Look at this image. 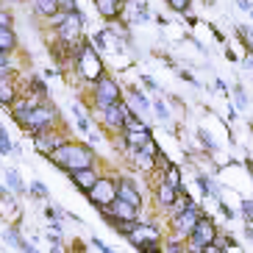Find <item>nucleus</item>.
I'll list each match as a JSON object with an SVG mask.
<instances>
[{"instance_id": "obj_1", "label": "nucleus", "mask_w": 253, "mask_h": 253, "mask_svg": "<svg viewBox=\"0 0 253 253\" xmlns=\"http://www.w3.org/2000/svg\"><path fill=\"white\" fill-rule=\"evenodd\" d=\"M47 159H50L56 167H61L64 172L81 170V167H95V150H92L89 145H81V142H64V145L56 148Z\"/></svg>"}, {"instance_id": "obj_2", "label": "nucleus", "mask_w": 253, "mask_h": 253, "mask_svg": "<svg viewBox=\"0 0 253 253\" xmlns=\"http://www.w3.org/2000/svg\"><path fill=\"white\" fill-rule=\"evenodd\" d=\"M56 109H53V103H37L31 106L28 114H25L23 120V128L25 131H31V136H37L39 131H45V128H50L53 123H56Z\"/></svg>"}, {"instance_id": "obj_3", "label": "nucleus", "mask_w": 253, "mask_h": 253, "mask_svg": "<svg viewBox=\"0 0 253 253\" xmlns=\"http://www.w3.org/2000/svg\"><path fill=\"white\" fill-rule=\"evenodd\" d=\"M75 64H78V73L92 84L103 75V61H100V56L95 53V45H89V42H84L81 50L75 53Z\"/></svg>"}, {"instance_id": "obj_4", "label": "nucleus", "mask_w": 253, "mask_h": 253, "mask_svg": "<svg viewBox=\"0 0 253 253\" xmlns=\"http://www.w3.org/2000/svg\"><path fill=\"white\" fill-rule=\"evenodd\" d=\"M59 39L64 42V45H75V53L81 50V45L86 42V39L81 37V31H84V14L75 8V11H70L67 14V20L59 25Z\"/></svg>"}, {"instance_id": "obj_5", "label": "nucleus", "mask_w": 253, "mask_h": 253, "mask_svg": "<svg viewBox=\"0 0 253 253\" xmlns=\"http://www.w3.org/2000/svg\"><path fill=\"white\" fill-rule=\"evenodd\" d=\"M128 242H131L136 251H145V253L162 251V234H159V228L156 225H150V223H142V220H139V225L134 228V234L128 237Z\"/></svg>"}, {"instance_id": "obj_6", "label": "nucleus", "mask_w": 253, "mask_h": 253, "mask_svg": "<svg viewBox=\"0 0 253 253\" xmlns=\"http://www.w3.org/2000/svg\"><path fill=\"white\" fill-rule=\"evenodd\" d=\"M186 242H189V251H198V253H203L211 242H217V225H214V220L203 214Z\"/></svg>"}, {"instance_id": "obj_7", "label": "nucleus", "mask_w": 253, "mask_h": 253, "mask_svg": "<svg viewBox=\"0 0 253 253\" xmlns=\"http://www.w3.org/2000/svg\"><path fill=\"white\" fill-rule=\"evenodd\" d=\"M203 217V211H201V206L198 203H192L189 209H184L181 214H175V217H170V223H172V234L178 239H189V234L195 231V225H198V220Z\"/></svg>"}, {"instance_id": "obj_8", "label": "nucleus", "mask_w": 253, "mask_h": 253, "mask_svg": "<svg viewBox=\"0 0 253 253\" xmlns=\"http://www.w3.org/2000/svg\"><path fill=\"white\" fill-rule=\"evenodd\" d=\"M117 100H123V89L117 86V81H114V78H109V75L103 73L95 81V103H97V109L112 106V103H117Z\"/></svg>"}, {"instance_id": "obj_9", "label": "nucleus", "mask_w": 253, "mask_h": 253, "mask_svg": "<svg viewBox=\"0 0 253 253\" xmlns=\"http://www.w3.org/2000/svg\"><path fill=\"white\" fill-rule=\"evenodd\" d=\"M86 198H89V203H92L95 209L109 206V203L117 198V181L109 178V175H100V178H97V184L92 186L89 192H86Z\"/></svg>"}, {"instance_id": "obj_10", "label": "nucleus", "mask_w": 253, "mask_h": 253, "mask_svg": "<svg viewBox=\"0 0 253 253\" xmlns=\"http://www.w3.org/2000/svg\"><path fill=\"white\" fill-rule=\"evenodd\" d=\"M131 112H134V109H131L126 100H117V103L103 106V109H100L103 123L112 128V131H123V128H126V120H128V114H131Z\"/></svg>"}, {"instance_id": "obj_11", "label": "nucleus", "mask_w": 253, "mask_h": 253, "mask_svg": "<svg viewBox=\"0 0 253 253\" xmlns=\"http://www.w3.org/2000/svg\"><path fill=\"white\" fill-rule=\"evenodd\" d=\"M100 211V217H120V220H139V206H134V203L123 201V198H114L109 206H100L97 209Z\"/></svg>"}, {"instance_id": "obj_12", "label": "nucleus", "mask_w": 253, "mask_h": 253, "mask_svg": "<svg viewBox=\"0 0 253 253\" xmlns=\"http://www.w3.org/2000/svg\"><path fill=\"white\" fill-rule=\"evenodd\" d=\"M67 175H70V181H73L84 195L89 192L92 186L97 184V178H100V175L95 172V167H81V170H73V172H67Z\"/></svg>"}, {"instance_id": "obj_13", "label": "nucleus", "mask_w": 253, "mask_h": 253, "mask_svg": "<svg viewBox=\"0 0 253 253\" xmlns=\"http://www.w3.org/2000/svg\"><path fill=\"white\" fill-rule=\"evenodd\" d=\"M34 145H37V150L42 153V156H50L56 148H61L64 145V139H61V134H50V131H39L37 136H34Z\"/></svg>"}, {"instance_id": "obj_14", "label": "nucleus", "mask_w": 253, "mask_h": 253, "mask_svg": "<svg viewBox=\"0 0 253 253\" xmlns=\"http://www.w3.org/2000/svg\"><path fill=\"white\" fill-rule=\"evenodd\" d=\"M117 198H123V201H128V203H134V206H139L142 209V192H139V186L134 184V178H123L117 181Z\"/></svg>"}, {"instance_id": "obj_15", "label": "nucleus", "mask_w": 253, "mask_h": 253, "mask_svg": "<svg viewBox=\"0 0 253 253\" xmlns=\"http://www.w3.org/2000/svg\"><path fill=\"white\" fill-rule=\"evenodd\" d=\"M120 134H123V142H126L131 150H139L148 139H153L148 126H145V128H126V131H120Z\"/></svg>"}, {"instance_id": "obj_16", "label": "nucleus", "mask_w": 253, "mask_h": 253, "mask_svg": "<svg viewBox=\"0 0 253 253\" xmlns=\"http://www.w3.org/2000/svg\"><path fill=\"white\" fill-rule=\"evenodd\" d=\"M95 8L100 11L103 20H117L126 8V0H95Z\"/></svg>"}, {"instance_id": "obj_17", "label": "nucleus", "mask_w": 253, "mask_h": 253, "mask_svg": "<svg viewBox=\"0 0 253 253\" xmlns=\"http://www.w3.org/2000/svg\"><path fill=\"white\" fill-rule=\"evenodd\" d=\"M178 192H181L178 186L167 184V181L162 178V184L156 186V203H159L162 209H170L172 203H175V198H178Z\"/></svg>"}, {"instance_id": "obj_18", "label": "nucleus", "mask_w": 253, "mask_h": 253, "mask_svg": "<svg viewBox=\"0 0 253 253\" xmlns=\"http://www.w3.org/2000/svg\"><path fill=\"white\" fill-rule=\"evenodd\" d=\"M17 100V89H14V81L11 75H0V106L11 109V103Z\"/></svg>"}, {"instance_id": "obj_19", "label": "nucleus", "mask_w": 253, "mask_h": 253, "mask_svg": "<svg viewBox=\"0 0 253 253\" xmlns=\"http://www.w3.org/2000/svg\"><path fill=\"white\" fill-rule=\"evenodd\" d=\"M128 106H131L136 114H142V112H150V106H153V103H150V100L142 95L136 86H128Z\"/></svg>"}, {"instance_id": "obj_20", "label": "nucleus", "mask_w": 253, "mask_h": 253, "mask_svg": "<svg viewBox=\"0 0 253 253\" xmlns=\"http://www.w3.org/2000/svg\"><path fill=\"white\" fill-rule=\"evenodd\" d=\"M17 47V34L11 31V25H0V50L11 53Z\"/></svg>"}, {"instance_id": "obj_21", "label": "nucleus", "mask_w": 253, "mask_h": 253, "mask_svg": "<svg viewBox=\"0 0 253 253\" xmlns=\"http://www.w3.org/2000/svg\"><path fill=\"white\" fill-rule=\"evenodd\" d=\"M6 184L11 186V192H17V195L28 192V186L23 184V178H20V172H17L14 167H8V170H6Z\"/></svg>"}, {"instance_id": "obj_22", "label": "nucleus", "mask_w": 253, "mask_h": 253, "mask_svg": "<svg viewBox=\"0 0 253 253\" xmlns=\"http://www.w3.org/2000/svg\"><path fill=\"white\" fill-rule=\"evenodd\" d=\"M34 8H37V14H42V17H53L56 11H61L59 0H34Z\"/></svg>"}, {"instance_id": "obj_23", "label": "nucleus", "mask_w": 253, "mask_h": 253, "mask_svg": "<svg viewBox=\"0 0 253 253\" xmlns=\"http://www.w3.org/2000/svg\"><path fill=\"white\" fill-rule=\"evenodd\" d=\"M192 203H195V201H192V198H189V195L184 192V189H181V192H178V198H175V203H172V206L167 209V211H170V217H175V214H181L184 209H189Z\"/></svg>"}, {"instance_id": "obj_24", "label": "nucleus", "mask_w": 253, "mask_h": 253, "mask_svg": "<svg viewBox=\"0 0 253 253\" xmlns=\"http://www.w3.org/2000/svg\"><path fill=\"white\" fill-rule=\"evenodd\" d=\"M164 181H167V184H172V186H178V189H184V186H181V170L175 167V164H167V172H164Z\"/></svg>"}, {"instance_id": "obj_25", "label": "nucleus", "mask_w": 253, "mask_h": 253, "mask_svg": "<svg viewBox=\"0 0 253 253\" xmlns=\"http://www.w3.org/2000/svg\"><path fill=\"white\" fill-rule=\"evenodd\" d=\"M134 11H136V23H148L150 20V11H148V3L145 0H134Z\"/></svg>"}, {"instance_id": "obj_26", "label": "nucleus", "mask_w": 253, "mask_h": 253, "mask_svg": "<svg viewBox=\"0 0 253 253\" xmlns=\"http://www.w3.org/2000/svg\"><path fill=\"white\" fill-rule=\"evenodd\" d=\"M195 136H198V142H201L203 148H209V150H217V142L211 139V136H209V131H206V128H198V131H195Z\"/></svg>"}, {"instance_id": "obj_27", "label": "nucleus", "mask_w": 253, "mask_h": 253, "mask_svg": "<svg viewBox=\"0 0 253 253\" xmlns=\"http://www.w3.org/2000/svg\"><path fill=\"white\" fill-rule=\"evenodd\" d=\"M167 6L172 11H178V14H189V8H192V0H167Z\"/></svg>"}, {"instance_id": "obj_28", "label": "nucleus", "mask_w": 253, "mask_h": 253, "mask_svg": "<svg viewBox=\"0 0 253 253\" xmlns=\"http://www.w3.org/2000/svg\"><path fill=\"white\" fill-rule=\"evenodd\" d=\"M31 92H34V95H39V97H47V84L42 81V78H31Z\"/></svg>"}, {"instance_id": "obj_29", "label": "nucleus", "mask_w": 253, "mask_h": 253, "mask_svg": "<svg viewBox=\"0 0 253 253\" xmlns=\"http://www.w3.org/2000/svg\"><path fill=\"white\" fill-rule=\"evenodd\" d=\"M14 150V145H11V139H8V134L3 131V126H0V156H8Z\"/></svg>"}, {"instance_id": "obj_30", "label": "nucleus", "mask_w": 253, "mask_h": 253, "mask_svg": "<svg viewBox=\"0 0 253 253\" xmlns=\"http://www.w3.org/2000/svg\"><path fill=\"white\" fill-rule=\"evenodd\" d=\"M28 192L34 195V198H42V201H47V186L42 184V181H34V184L28 186Z\"/></svg>"}, {"instance_id": "obj_31", "label": "nucleus", "mask_w": 253, "mask_h": 253, "mask_svg": "<svg viewBox=\"0 0 253 253\" xmlns=\"http://www.w3.org/2000/svg\"><path fill=\"white\" fill-rule=\"evenodd\" d=\"M234 100H237L239 109H248V95H245V86H242V84L234 86Z\"/></svg>"}, {"instance_id": "obj_32", "label": "nucleus", "mask_w": 253, "mask_h": 253, "mask_svg": "<svg viewBox=\"0 0 253 253\" xmlns=\"http://www.w3.org/2000/svg\"><path fill=\"white\" fill-rule=\"evenodd\" d=\"M153 112H156V117L162 120V123H170V109H167L162 100H153Z\"/></svg>"}, {"instance_id": "obj_33", "label": "nucleus", "mask_w": 253, "mask_h": 253, "mask_svg": "<svg viewBox=\"0 0 253 253\" xmlns=\"http://www.w3.org/2000/svg\"><path fill=\"white\" fill-rule=\"evenodd\" d=\"M73 114H75V123H78V128L89 134V120H86V117L81 114V109H78V106H73Z\"/></svg>"}, {"instance_id": "obj_34", "label": "nucleus", "mask_w": 253, "mask_h": 253, "mask_svg": "<svg viewBox=\"0 0 253 253\" xmlns=\"http://www.w3.org/2000/svg\"><path fill=\"white\" fill-rule=\"evenodd\" d=\"M0 75H11V61L6 50H0Z\"/></svg>"}, {"instance_id": "obj_35", "label": "nucleus", "mask_w": 253, "mask_h": 253, "mask_svg": "<svg viewBox=\"0 0 253 253\" xmlns=\"http://www.w3.org/2000/svg\"><path fill=\"white\" fill-rule=\"evenodd\" d=\"M242 217H245V223H253V198L242 201Z\"/></svg>"}, {"instance_id": "obj_36", "label": "nucleus", "mask_w": 253, "mask_h": 253, "mask_svg": "<svg viewBox=\"0 0 253 253\" xmlns=\"http://www.w3.org/2000/svg\"><path fill=\"white\" fill-rule=\"evenodd\" d=\"M59 6H61V11H75V8H78V0H59Z\"/></svg>"}, {"instance_id": "obj_37", "label": "nucleus", "mask_w": 253, "mask_h": 253, "mask_svg": "<svg viewBox=\"0 0 253 253\" xmlns=\"http://www.w3.org/2000/svg\"><path fill=\"white\" fill-rule=\"evenodd\" d=\"M217 209H220V211H223V214L228 217V220H234V209H231L225 201H217Z\"/></svg>"}, {"instance_id": "obj_38", "label": "nucleus", "mask_w": 253, "mask_h": 253, "mask_svg": "<svg viewBox=\"0 0 253 253\" xmlns=\"http://www.w3.org/2000/svg\"><path fill=\"white\" fill-rule=\"evenodd\" d=\"M47 242H50V248H53V251H61V239H59V231H56L53 237H50V234H47Z\"/></svg>"}, {"instance_id": "obj_39", "label": "nucleus", "mask_w": 253, "mask_h": 253, "mask_svg": "<svg viewBox=\"0 0 253 253\" xmlns=\"http://www.w3.org/2000/svg\"><path fill=\"white\" fill-rule=\"evenodd\" d=\"M142 84H145V86H148V89H153V92H159V84L153 81V78H150V75H142Z\"/></svg>"}, {"instance_id": "obj_40", "label": "nucleus", "mask_w": 253, "mask_h": 253, "mask_svg": "<svg viewBox=\"0 0 253 253\" xmlns=\"http://www.w3.org/2000/svg\"><path fill=\"white\" fill-rule=\"evenodd\" d=\"M92 245H95V248H97V251H103V253H109V251H112V248L106 245L103 239H97V237H92Z\"/></svg>"}, {"instance_id": "obj_41", "label": "nucleus", "mask_w": 253, "mask_h": 253, "mask_svg": "<svg viewBox=\"0 0 253 253\" xmlns=\"http://www.w3.org/2000/svg\"><path fill=\"white\" fill-rule=\"evenodd\" d=\"M0 25H11V14L3 6H0Z\"/></svg>"}, {"instance_id": "obj_42", "label": "nucleus", "mask_w": 253, "mask_h": 253, "mask_svg": "<svg viewBox=\"0 0 253 253\" xmlns=\"http://www.w3.org/2000/svg\"><path fill=\"white\" fill-rule=\"evenodd\" d=\"M237 6L242 8V11H248V14L253 11V3H251V0H237Z\"/></svg>"}, {"instance_id": "obj_43", "label": "nucleus", "mask_w": 253, "mask_h": 253, "mask_svg": "<svg viewBox=\"0 0 253 253\" xmlns=\"http://www.w3.org/2000/svg\"><path fill=\"white\" fill-rule=\"evenodd\" d=\"M223 248H225V251H228V248H237V239H234V237H225V239H223Z\"/></svg>"}, {"instance_id": "obj_44", "label": "nucleus", "mask_w": 253, "mask_h": 253, "mask_svg": "<svg viewBox=\"0 0 253 253\" xmlns=\"http://www.w3.org/2000/svg\"><path fill=\"white\" fill-rule=\"evenodd\" d=\"M214 86H217L220 92H223V95H228V86H225V81H220V78H217V81H214Z\"/></svg>"}, {"instance_id": "obj_45", "label": "nucleus", "mask_w": 253, "mask_h": 253, "mask_svg": "<svg viewBox=\"0 0 253 253\" xmlns=\"http://www.w3.org/2000/svg\"><path fill=\"white\" fill-rule=\"evenodd\" d=\"M242 234H245V239H253V223H248V225H245V231H242Z\"/></svg>"}, {"instance_id": "obj_46", "label": "nucleus", "mask_w": 253, "mask_h": 253, "mask_svg": "<svg viewBox=\"0 0 253 253\" xmlns=\"http://www.w3.org/2000/svg\"><path fill=\"white\" fill-rule=\"evenodd\" d=\"M3 195H6V186H3V184H0V198H3Z\"/></svg>"}, {"instance_id": "obj_47", "label": "nucleus", "mask_w": 253, "mask_h": 253, "mask_svg": "<svg viewBox=\"0 0 253 253\" xmlns=\"http://www.w3.org/2000/svg\"><path fill=\"white\" fill-rule=\"evenodd\" d=\"M251 17H253V11H251Z\"/></svg>"}]
</instances>
